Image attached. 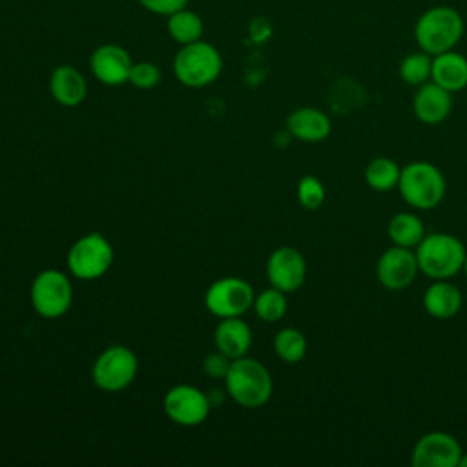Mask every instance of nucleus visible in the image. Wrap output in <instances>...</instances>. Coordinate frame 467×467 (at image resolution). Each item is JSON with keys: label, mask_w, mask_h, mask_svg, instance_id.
Returning a JSON list of instances; mask_svg holds the SVG:
<instances>
[{"label": "nucleus", "mask_w": 467, "mask_h": 467, "mask_svg": "<svg viewBox=\"0 0 467 467\" xmlns=\"http://www.w3.org/2000/svg\"><path fill=\"white\" fill-rule=\"evenodd\" d=\"M420 272L431 281L451 279L463 270L467 248L452 234L432 232L425 234L414 248Z\"/></svg>", "instance_id": "nucleus-1"}, {"label": "nucleus", "mask_w": 467, "mask_h": 467, "mask_svg": "<svg viewBox=\"0 0 467 467\" xmlns=\"http://www.w3.org/2000/svg\"><path fill=\"white\" fill-rule=\"evenodd\" d=\"M463 18L451 5H432L420 15L414 26V38L421 51L431 57L451 51L463 36Z\"/></svg>", "instance_id": "nucleus-2"}, {"label": "nucleus", "mask_w": 467, "mask_h": 467, "mask_svg": "<svg viewBox=\"0 0 467 467\" xmlns=\"http://www.w3.org/2000/svg\"><path fill=\"white\" fill-rule=\"evenodd\" d=\"M398 190L403 201L416 210H434L441 204L447 181L438 166L429 161H412L401 168Z\"/></svg>", "instance_id": "nucleus-3"}, {"label": "nucleus", "mask_w": 467, "mask_h": 467, "mask_svg": "<svg viewBox=\"0 0 467 467\" xmlns=\"http://www.w3.org/2000/svg\"><path fill=\"white\" fill-rule=\"evenodd\" d=\"M224 381L230 398L246 409L263 407L274 389L268 368L261 361L246 356L232 359Z\"/></svg>", "instance_id": "nucleus-4"}, {"label": "nucleus", "mask_w": 467, "mask_h": 467, "mask_svg": "<svg viewBox=\"0 0 467 467\" xmlns=\"http://www.w3.org/2000/svg\"><path fill=\"white\" fill-rule=\"evenodd\" d=\"M223 69V57L215 46L202 38L181 46L173 58L177 80L188 88H204L217 80Z\"/></svg>", "instance_id": "nucleus-5"}, {"label": "nucleus", "mask_w": 467, "mask_h": 467, "mask_svg": "<svg viewBox=\"0 0 467 467\" xmlns=\"http://www.w3.org/2000/svg\"><path fill=\"white\" fill-rule=\"evenodd\" d=\"M113 263V248L109 241L99 232H91L78 241L67 252V266L78 279L91 281L104 275Z\"/></svg>", "instance_id": "nucleus-6"}, {"label": "nucleus", "mask_w": 467, "mask_h": 467, "mask_svg": "<svg viewBox=\"0 0 467 467\" xmlns=\"http://www.w3.org/2000/svg\"><path fill=\"white\" fill-rule=\"evenodd\" d=\"M137 356L122 345L108 347L93 363V381L99 389L117 392L126 389L137 376Z\"/></svg>", "instance_id": "nucleus-7"}, {"label": "nucleus", "mask_w": 467, "mask_h": 467, "mask_svg": "<svg viewBox=\"0 0 467 467\" xmlns=\"http://www.w3.org/2000/svg\"><path fill=\"white\" fill-rule=\"evenodd\" d=\"M73 299L69 279L58 270H44L31 283V303L42 317H58Z\"/></svg>", "instance_id": "nucleus-8"}, {"label": "nucleus", "mask_w": 467, "mask_h": 467, "mask_svg": "<svg viewBox=\"0 0 467 467\" xmlns=\"http://www.w3.org/2000/svg\"><path fill=\"white\" fill-rule=\"evenodd\" d=\"M254 290L244 279L221 277L206 290L204 305L217 317H239L254 306Z\"/></svg>", "instance_id": "nucleus-9"}, {"label": "nucleus", "mask_w": 467, "mask_h": 467, "mask_svg": "<svg viewBox=\"0 0 467 467\" xmlns=\"http://www.w3.org/2000/svg\"><path fill=\"white\" fill-rule=\"evenodd\" d=\"M460 441L443 431H432L418 438L410 452L414 467H458L462 456Z\"/></svg>", "instance_id": "nucleus-10"}, {"label": "nucleus", "mask_w": 467, "mask_h": 467, "mask_svg": "<svg viewBox=\"0 0 467 467\" xmlns=\"http://www.w3.org/2000/svg\"><path fill=\"white\" fill-rule=\"evenodd\" d=\"M418 272L420 268L414 250L396 244L387 248L376 263V277L379 285L392 292L403 290L412 285Z\"/></svg>", "instance_id": "nucleus-11"}, {"label": "nucleus", "mask_w": 467, "mask_h": 467, "mask_svg": "<svg viewBox=\"0 0 467 467\" xmlns=\"http://www.w3.org/2000/svg\"><path fill=\"white\" fill-rule=\"evenodd\" d=\"M210 409V398L192 385H177L164 396V412L171 421L184 427L202 423Z\"/></svg>", "instance_id": "nucleus-12"}, {"label": "nucleus", "mask_w": 467, "mask_h": 467, "mask_svg": "<svg viewBox=\"0 0 467 467\" xmlns=\"http://www.w3.org/2000/svg\"><path fill=\"white\" fill-rule=\"evenodd\" d=\"M266 277L274 288L285 294L296 292L306 277L303 254L292 246L275 248L266 261Z\"/></svg>", "instance_id": "nucleus-13"}, {"label": "nucleus", "mask_w": 467, "mask_h": 467, "mask_svg": "<svg viewBox=\"0 0 467 467\" xmlns=\"http://www.w3.org/2000/svg\"><path fill=\"white\" fill-rule=\"evenodd\" d=\"M133 60L130 53L117 44H102L89 57V67L97 80L106 86H120L128 82Z\"/></svg>", "instance_id": "nucleus-14"}, {"label": "nucleus", "mask_w": 467, "mask_h": 467, "mask_svg": "<svg viewBox=\"0 0 467 467\" xmlns=\"http://www.w3.org/2000/svg\"><path fill=\"white\" fill-rule=\"evenodd\" d=\"M412 111L416 119L423 124H429V126L440 124L452 111V93L434 84L432 80L425 82L418 86L414 93Z\"/></svg>", "instance_id": "nucleus-15"}, {"label": "nucleus", "mask_w": 467, "mask_h": 467, "mask_svg": "<svg viewBox=\"0 0 467 467\" xmlns=\"http://www.w3.org/2000/svg\"><path fill=\"white\" fill-rule=\"evenodd\" d=\"M286 131L303 142H319L330 135L332 122L317 108H297L286 117Z\"/></svg>", "instance_id": "nucleus-16"}, {"label": "nucleus", "mask_w": 467, "mask_h": 467, "mask_svg": "<svg viewBox=\"0 0 467 467\" xmlns=\"http://www.w3.org/2000/svg\"><path fill=\"white\" fill-rule=\"evenodd\" d=\"M423 308L431 317L451 319L454 317L463 303L462 292L451 279H436L423 292Z\"/></svg>", "instance_id": "nucleus-17"}, {"label": "nucleus", "mask_w": 467, "mask_h": 467, "mask_svg": "<svg viewBox=\"0 0 467 467\" xmlns=\"http://www.w3.org/2000/svg\"><path fill=\"white\" fill-rule=\"evenodd\" d=\"M49 91L60 106L75 108L86 99L88 84L77 67L62 64L57 66L49 77Z\"/></svg>", "instance_id": "nucleus-18"}, {"label": "nucleus", "mask_w": 467, "mask_h": 467, "mask_svg": "<svg viewBox=\"0 0 467 467\" xmlns=\"http://www.w3.org/2000/svg\"><path fill=\"white\" fill-rule=\"evenodd\" d=\"M431 80L451 93L463 91L467 88V58L454 49L434 55Z\"/></svg>", "instance_id": "nucleus-19"}, {"label": "nucleus", "mask_w": 467, "mask_h": 467, "mask_svg": "<svg viewBox=\"0 0 467 467\" xmlns=\"http://www.w3.org/2000/svg\"><path fill=\"white\" fill-rule=\"evenodd\" d=\"M215 345L230 359L241 358L252 345V330L241 317H223L215 328Z\"/></svg>", "instance_id": "nucleus-20"}, {"label": "nucleus", "mask_w": 467, "mask_h": 467, "mask_svg": "<svg viewBox=\"0 0 467 467\" xmlns=\"http://www.w3.org/2000/svg\"><path fill=\"white\" fill-rule=\"evenodd\" d=\"M387 234L392 244L414 250L420 244V241L425 237V224L416 213L400 212L390 217Z\"/></svg>", "instance_id": "nucleus-21"}, {"label": "nucleus", "mask_w": 467, "mask_h": 467, "mask_svg": "<svg viewBox=\"0 0 467 467\" xmlns=\"http://www.w3.org/2000/svg\"><path fill=\"white\" fill-rule=\"evenodd\" d=\"M166 18H168V22H166L168 35L181 46L201 40V36L204 33V24H202V18L199 13H195L188 7H182V9L168 15Z\"/></svg>", "instance_id": "nucleus-22"}, {"label": "nucleus", "mask_w": 467, "mask_h": 467, "mask_svg": "<svg viewBox=\"0 0 467 467\" xmlns=\"http://www.w3.org/2000/svg\"><path fill=\"white\" fill-rule=\"evenodd\" d=\"M401 166L389 157H376L365 168V182L374 192H390L398 188Z\"/></svg>", "instance_id": "nucleus-23"}, {"label": "nucleus", "mask_w": 467, "mask_h": 467, "mask_svg": "<svg viewBox=\"0 0 467 467\" xmlns=\"http://www.w3.org/2000/svg\"><path fill=\"white\" fill-rule=\"evenodd\" d=\"M306 347L305 334L292 327L281 328L274 337V350L286 363H299L306 354Z\"/></svg>", "instance_id": "nucleus-24"}, {"label": "nucleus", "mask_w": 467, "mask_h": 467, "mask_svg": "<svg viewBox=\"0 0 467 467\" xmlns=\"http://www.w3.org/2000/svg\"><path fill=\"white\" fill-rule=\"evenodd\" d=\"M432 71V57L425 51L409 53L400 62V77L409 86H421L429 82Z\"/></svg>", "instance_id": "nucleus-25"}, {"label": "nucleus", "mask_w": 467, "mask_h": 467, "mask_svg": "<svg viewBox=\"0 0 467 467\" xmlns=\"http://www.w3.org/2000/svg\"><path fill=\"white\" fill-rule=\"evenodd\" d=\"M254 308L259 319L275 323L286 314V296L277 288H266L254 299Z\"/></svg>", "instance_id": "nucleus-26"}, {"label": "nucleus", "mask_w": 467, "mask_h": 467, "mask_svg": "<svg viewBox=\"0 0 467 467\" xmlns=\"http://www.w3.org/2000/svg\"><path fill=\"white\" fill-rule=\"evenodd\" d=\"M297 201L306 210H317L325 202V186L314 175H305L297 182Z\"/></svg>", "instance_id": "nucleus-27"}, {"label": "nucleus", "mask_w": 467, "mask_h": 467, "mask_svg": "<svg viewBox=\"0 0 467 467\" xmlns=\"http://www.w3.org/2000/svg\"><path fill=\"white\" fill-rule=\"evenodd\" d=\"M128 82L139 89H151L161 82V69L153 62H133Z\"/></svg>", "instance_id": "nucleus-28"}, {"label": "nucleus", "mask_w": 467, "mask_h": 467, "mask_svg": "<svg viewBox=\"0 0 467 467\" xmlns=\"http://www.w3.org/2000/svg\"><path fill=\"white\" fill-rule=\"evenodd\" d=\"M230 365H232V359L228 356H224L223 352H213V354L206 356L202 368H204L206 376L215 378V379H224Z\"/></svg>", "instance_id": "nucleus-29"}, {"label": "nucleus", "mask_w": 467, "mask_h": 467, "mask_svg": "<svg viewBox=\"0 0 467 467\" xmlns=\"http://www.w3.org/2000/svg\"><path fill=\"white\" fill-rule=\"evenodd\" d=\"M190 0H139V4L153 13V15H161V16H168L182 7H188Z\"/></svg>", "instance_id": "nucleus-30"}, {"label": "nucleus", "mask_w": 467, "mask_h": 467, "mask_svg": "<svg viewBox=\"0 0 467 467\" xmlns=\"http://www.w3.org/2000/svg\"><path fill=\"white\" fill-rule=\"evenodd\" d=\"M250 33H252V38H254L255 42H265V40L272 35V26L268 24V20L257 18V20L252 22Z\"/></svg>", "instance_id": "nucleus-31"}, {"label": "nucleus", "mask_w": 467, "mask_h": 467, "mask_svg": "<svg viewBox=\"0 0 467 467\" xmlns=\"http://www.w3.org/2000/svg\"><path fill=\"white\" fill-rule=\"evenodd\" d=\"M458 467H467V452H462L460 462H458Z\"/></svg>", "instance_id": "nucleus-32"}, {"label": "nucleus", "mask_w": 467, "mask_h": 467, "mask_svg": "<svg viewBox=\"0 0 467 467\" xmlns=\"http://www.w3.org/2000/svg\"><path fill=\"white\" fill-rule=\"evenodd\" d=\"M463 272H465V275H467V255H465V263H463Z\"/></svg>", "instance_id": "nucleus-33"}]
</instances>
